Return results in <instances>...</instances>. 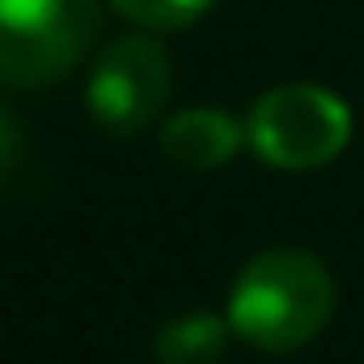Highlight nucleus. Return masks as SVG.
<instances>
[{"label": "nucleus", "instance_id": "1", "mask_svg": "<svg viewBox=\"0 0 364 364\" xmlns=\"http://www.w3.org/2000/svg\"><path fill=\"white\" fill-rule=\"evenodd\" d=\"M329 314H334V279L324 259H314L309 250L255 255L230 284V304H225L230 329L264 354L304 349L329 324Z\"/></svg>", "mask_w": 364, "mask_h": 364}, {"label": "nucleus", "instance_id": "2", "mask_svg": "<svg viewBox=\"0 0 364 364\" xmlns=\"http://www.w3.org/2000/svg\"><path fill=\"white\" fill-rule=\"evenodd\" d=\"M100 36V0H0V85H50Z\"/></svg>", "mask_w": 364, "mask_h": 364}, {"label": "nucleus", "instance_id": "3", "mask_svg": "<svg viewBox=\"0 0 364 364\" xmlns=\"http://www.w3.org/2000/svg\"><path fill=\"white\" fill-rule=\"evenodd\" d=\"M354 135L349 105L324 85H274L245 120V145L274 170H319Z\"/></svg>", "mask_w": 364, "mask_h": 364}, {"label": "nucleus", "instance_id": "4", "mask_svg": "<svg viewBox=\"0 0 364 364\" xmlns=\"http://www.w3.org/2000/svg\"><path fill=\"white\" fill-rule=\"evenodd\" d=\"M170 90H175V70H170L165 46L150 36H125L95 60L90 85H85V105L105 130L135 135L165 115Z\"/></svg>", "mask_w": 364, "mask_h": 364}, {"label": "nucleus", "instance_id": "5", "mask_svg": "<svg viewBox=\"0 0 364 364\" xmlns=\"http://www.w3.org/2000/svg\"><path fill=\"white\" fill-rule=\"evenodd\" d=\"M245 145V125L215 105L200 110H180L160 125V150L170 165L185 170H220L225 160H235V150Z\"/></svg>", "mask_w": 364, "mask_h": 364}, {"label": "nucleus", "instance_id": "6", "mask_svg": "<svg viewBox=\"0 0 364 364\" xmlns=\"http://www.w3.org/2000/svg\"><path fill=\"white\" fill-rule=\"evenodd\" d=\"M230 334H235L230 319H220L210 309H190V314H175L170 324H160L155 354H160V364H220Z\"/></svg>", "mask_w": 364, "mask_h": 364}, {"label": "nucleus", "instance_id": "7", "mask_svg": "<svg viewBox=\"0 0 364 364\" xmlns=\"http://www.w3.org/2000/svg\"><path fill=\"white\" fill-rule=\"evenodd\" d=\"M110 6L145 31H180V26L200 21L215 0H110Z\"/></svg>", "mask_w": 364, "mask_h": 364}, {"label": "nucleus", "instance_id": "8", "mask_svg": "<svg viewBox=\"0 0 364 364\" xmlns=\"http://www.w3.org/2000/svg\"><path fill=\"white\" fill-rule=\"evenodd\" d=\"M21 125H16V115L6 110V105H0V175H6L16 160H21Z\"/></svg>", "mask_w": 364, "mask_h": 364}]
</instances>
